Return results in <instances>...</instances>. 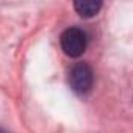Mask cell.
Returning a JSON list of instances; mask_svg holds the SVG:
<instances>
[{
	"label": "cell",
	"instance_id": "cell-3",
	"mask_svg": "<svg viewBox=\"0 0 133 133\" xmlns=\"http://www.w3.org/2000/svg\"><path fill=\"white\" fill-rule=\"evenodd\" d=\"M74 8L82 17H94L102 8V2H99V0H77L74 3Z\"/></svg>",
	"mask_w": 133,
	"mask_h": 133
},
{
	"label": "cell",
	"instance_id": "cell-1",
	"mask_svg": "<svg viewBox=\"0 0 133 133\" xmlns=\"http://www.w3.org/2000/svg\"><path fill=\"white\" fill-rule=\"evenodd\" d=\"M59 44H61L63 52L68 56L77 58V56L83 55V52L86 50L88 38L83 30H80L77 27H71L63 31V35L59 38Z\"/></svg>",
	"mask_w": 133,
	"mask_h": 133
},
{
	"label": "cell",
	"instance_id": "cell-2",
	"mask_svg": "<svg viewBox=\"0 0 133 133\" xmlns=\"http://www.w3.org/2000/svg\"><path fill=\"white\" fill-rule=\"evenodd\" d=\"M94 85V72L86 63H78L69 72V86L77 94H88Z\"/></svg>",
	"mask_w": 133,
	"mask_h": 133
},
{
	"label": "cell",
	"instance_id": "cell-4",
	"mask_svg": "<svg viewBox=\"0 0 133 133\" xmlns=\"http://www.w3.org/2000/svg\"><path fill=\"white\" fill-rule=\"evenodd\" d=\"M0 133H8L6 130H3V128H0Z\"/></svg>",
	"mask_w": 133,
	"mask_h": 133
}]
</instances>
